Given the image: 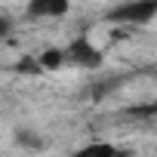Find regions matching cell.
<instances>
[{
	"instance_id": "cell-1",
	"label": "cell",
	"mask_w": 157,
	"mask_h": 157,
	"mask_svg": "<svg viewBox=\"0 0 157 157\" xmlns=\"http://www.w3.org/2000/svg\"><path fill=\"white\" fill-rule=\"evenodd\" d=\"M105 19L111 25H129V28L148 25V22L157 19V0H126V3L108 10Z\"/></svg>"
},
{
	"instance_id": "cell-2",
	"label": "cell",
	"mask_w": 157,
	"mask_h": 157,
	"mask_svg": "<svg viewBox=\"0 0 157 157\" xmlns=\"http://www.w3.org/2000/svg\"><path fill=\"white\" fill-rule=\"evenodd\" d=\"M65 59L68 65H77V68H99L102 65V52L86 40V37H77L65 46Z\"/></svg>"
},
{
	"instance_id": "cell-3",
	"label": "cell",
	"mask_w": 157,
	"mask_h": 157,
	"mask_svg": "<svg viewBox=\"0 0 157 157\" xmlns=\"http://www.w3.org/2000/svg\"><path fill=\"white\" fill-rule=\"evenodd\" d=\"M25 10L31 19H59L71 10V0H28Z\"/></svg>"
},
{
	"instance_id": "cell-4",
	"label": "cell",
	"mask_w": 157,
	"mask_h": 157,
	"mask_svg": "<svg viewBox=\"0 0 157 157\" xmlns=\"http://www.w3.org/2000/svg\"><path fill=\"white\" fill-rule=\"evenodd\" d=\"M71 157H129V154H123L117 145H111V142H90V145H83V148H77Z\"/></svg>"
},
{
	"instance_id": "cell-5",
	"label": "cell",
	"mask_w": 157,
	"mask_h": 157,
	"mask_svg": "<svg viewBox=\"0 0 157 157\" xmlns=\"http://www.w3.org/2000/svg\"><path fill=\"white\" fill-rule=\"evenodd\" d=\"M37 59H40L43 71H52V68H62V65L68 62V59H65V49H46V52H40Z\"/></svg>"
},
{
	"instance_id": "cell-6",
	"label": "cell",
	"mask_w": 157,
	"mask_h": 157,
	"mask_svg": "<svg viewBox=\"0 0 157 157\" xmlns=\"http://www.w3.org/2000/svg\"><path fill=\"white\" fill-rule=\"evenodd\" d=\"M16 139H19V145H25V148H43V139L34 136V132H28V129H19Z\"/></svg>"
},
{
	"instance_id": "cell-7",
	"label": "cell",
	"mask_w": 157,
	"mask_h": 157,
	"mask_svg": "<svg viewBox=\"0 0 157 157\" xmlns=\"http://www.w3.org/2000/svg\"><path fill=\"white\" fill-rule=\"evenodd\" d=\"M16 71H22V74H37V71H43V65H40V59H22Z\"/></svg>"
},
{
	"instance_id": "cell-8",
	"label": "cell",
	"mask_w": 157,
	"mask_h": 157,
	"mask_svg": "<svg viewBox=\"0 0 157 157\" xmlns=\"http://www.w3.org/2000/svg\"><path fill=\"white\" fill-rule=\"evenodd\" d=\"M10 31H13V22H10L6 16H0V40H3V37H10Z\"/></svg>"
}]
</instances>
